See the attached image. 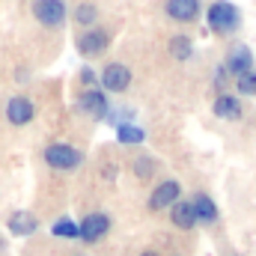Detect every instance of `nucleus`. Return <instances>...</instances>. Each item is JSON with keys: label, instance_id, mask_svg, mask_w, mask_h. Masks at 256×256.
Instances as JSON below:
<instances>
[{"label": "nucleus", "instance_id": "1", "mask_svg": "<svg viewBox=\"0 0 256 256\" xmlns=\"http://www.w3.org/2000/svg\"><path fill=\"white\" fill-rule=\"evenodd\" d=\"M206 21H208V27H212L214 33L230 36V33L238 30V24H242V12H238L236 3H230V0H214V3L206 9Z\"/></svg>", "mask_w": 256, "mask_h": 256}, {"label": "nucleus", "instance_id": "2", "mask_svg": "<svg viewBox=\"0 0 256 256\" xmlns=\"http://www.w3.org/2000/svg\"><path fill=\"white\" fill-rule=\"evenodd\" d=\"M42 158H45V164L51 170H60V173H72V170H78L84 164V152L78 146H72V143H51V146H45Z\"/></svg>", "mask_w": 256, "mask_h": 256}, {"label": "nucleus", "instance_id": "3", "mask_svg": "<svg viewBox=\"0 0 256 256\" xmlns=\"http://www.w3.org/2000/svg\"><path fill=\"white\" fill-rule=\"evenodd\" d=\"M33 18L48 27V30H60L68 18V9H66V0H33Z\"/></svg>", "mask_w": 256, "mask_h": 256}, {"label": "nucleus", "instance_id": "4", "mask_svg": "<svg viewBox=\"0 0 256 256\" xmlns=\"http://www.w3.org/2000/svg\"><path fill=\"white\" fill-rule=\"evenodd\" d=\"M74 48L80 57H102L108 48H110V33L102 30V27H90V30H80L78 39H74Z\"/></svg>", "mask_w": 256, "mask_h": 256}, {"label": "nucleus", "instance_id": "5", "mask_svg": "<svg viewBox=\"0 0 256 256\" xmlns=\"http://www.w3.org/2000/svg\"><path fill=\"white\" fill-rule=\"evenodd\" d=\"M3 116H6L9 126L24 128L36 120V104H33V98H27V96H12V98L6 102V108H3Z\"/></svg>", "mask_w": 256, "mask_h": 256}, {"label": "nucleus", "instance_id": "6", "mask_svg": "<svg viewBox=\"0 0 256 256\" xmlns=\"http://www.w3.org/2000/svg\"><path fill=\"white\" fill-rule=\"evenodd\" d=\"M78 230H80V238H78V242L96 244V242H102V238L110 232V214H108V212H90V214L78 224Z\"/></svg>", "mask_w": 256, "mask_h": 256}, {"label": "nucleus", "instance_id": "7", "mask_svg": "<svg viewBox=\"0 0 256 256\" xmlns=\"http://www.w3.org/2000/svg\"><path fill=\"white\" fill-rule=\"evenodd\" d=\"M98 84H102V90L104 92H126L128 86H131V68L126 63H108L102 68V74H98Z\"/></svg>", "mask_w": 256, "mask_h": 256}, {"label": "nucleus", "instance_id": "8", "mask_svg": "<svg viewBox=\"0 0 256 256\" xmlns=\"http://www.w3.org/2000/svg\"><path fill=\"white\" fill-rule=\"evenodd\" d=\"M78 110L80 114H86V116H92V120H108V114H110V102H108V96H104V90H84L80 96H78Z\"/></svg>", "mask_w": 256, "mask_h": 256}, {"label": "nucleus", "instance_id": "9", "mask_svg": "<svg viewBox=\"0 0 256 256\" xmlns=\"http://www.w3.org/2000/svg\"><path fill=\"white\" fill-rule=\"evenodd\" d=\"M179 200H182V185L176 179H164V182L155 185V191L149 194V208L152 212H164V208H170Z\"/></svg>", "mask_w": 256, "mask_h": 256}, {"label": "nucleus", "instance_id": "10", "mask_svg": "<svg viewBox=\"0 0 256 256\" xmlns=\"http://www.w3.org/2000/svg\"><path fill=\"white\" fill-rule=\"evenodd\" d=\"M224 68H226L232 78H242V74L254 72V54H250V48H248V45H232V48L226 51Z\"/></svg>", "mask_w": 256, "mask_h": 256}, {"label": "nucleus", "instance_id": "11", "mask_svg": "<svg viewBox=\"0 0 256 256\" xmlns=\"http://www.w3.org/2000/svg\"><path fill=\"white\" fill-rule=\"evenodd\" d=\"M6 230H9L15 238H27V236H33V232L39 230V220H36V214L18 208V212H12V214L6 218Z\"/></svg>", "mask_w": 256, "mask_h": 256}, {"label": "nucleus", "instance_id": "12", "mask_svg": "<svg viewBox=\"0 0 256 256\" xmlns=\"http://www.w3.org/2000/svg\"><path fill=\"white\" fill-rule=\"evenodd\" d=\"M170 220H173V226H176V230L191 232L194 226L200 224V220H196V212H194V202H191V200H179V202H173V206H170Z\"/></svg>", "mask_w": 256, "mask_h": 256}, {"label": "nucleus", "instance_id": "13", "mask_svg": "<svg viewBox=\"0 0 256 256\" xmlns=\"http://www.w3.org/2000/svg\"><path fill=\"white\" fill-rule=\"evenodd\" d=\"M212 110H214V116H218V120H226V122L242 120V102H238L236 96H230V92H220V96L214 98Z\"/></svg>", "mask_w": 256, "mask_h": 256}, {"label": "nucleus", "instance_id": "14", "mask_svg": "<svg viewBox=\"0 0 256 256\" xmlns=\"http://www.w3.org/2000/svg\"><path fill=\"white\" fill-rule=\"evenodd\" d=\"M167 15L173 21H182V24H191L200 15V0H167Z\"/></svg>", "mask_w": 256, "mask_h": 256}, {"label": "nucleus", "instance_id": "15", "mask_svg": "<svg viewBox=\"0 0 256 256\" xmlns=\"http://www.w3.org/2000/svg\"><path fill=\"white\" fill-rule=\"evenodd\" d=\"M191 202H194V212H196L200 224H214L218 220V206H214V200L208 194H196Z\"/></svg>", "mask_w": 256, "mask_h": 256}, {"label": "nucleus", "instance_id": "16", "mask_svg": "<svg viewBox=\"0 0 256 256\" xmlns=\"http://www.w3.org/2000/svg\"><path fill=\"white\" fill-rule=\"evenodd\" d=\"M116 140L122 146H140L146 140V131L140 126H134V122H122V126H116Z\"/></svg>", "mask_w": 256, "mask_h": 256}, {"label": "nucleus", "instance_id": "17", "mask_svg": "<svg viewBox=\"0 0 256 256\" xmlns=\"http://www.w3.org/2000/svg\"><path fill=\"white\" fill-rule=\"evenodd\" d=\"M51 236L54 238H66V242H78L80 238V230H78V224L72 218H60V220L51 224Z\"/></svg>", "mask_w": 256, "mask_h": 256}, {"label": "nucleus", "instance_id": "18", "mask_svg": "<svg viewBox=\"0 0 256 256\" xmlns=\"http://www.w3.org/2000/svg\"><path fill=\"white\" fill-rule=\"evenodd\" d=\"M96 21H98V9H96L92 3H80V6H74V24H78V27L90 30V27H96Z\"/></svg>", "mask_w": 256, "mask_h": 256}, {"label": "nucleus", "instance_id": "19", "mask_svg": "<svg viewBox=\"0 0 256 256\" xmlns=\"http://www.w3.org/2000/svg\"><path fill=\"white\" fill-rule=\"evenodd\" d=\"M170 54H173L176 60H188L194 54V42L188 36H173V39H170Z\"/></svg>", "mask_w": 256, "mask_h": 256}, {"label": "nucleus", "instance_id": "20", "mask_svg": "<svg viewBox=\"0 0 256 256\" xmlns=\"http://www.w3.org/2000/svg\"><path fill=\"white\" fill-rule=\"evenodd\" d=\"M134 176L140 179V182H146V179H152V173H155V161L149 158V155H140V158H134Z\"/></svg>", "mask_w": 256, "mask_h": 256}, {"label": "nucleus", "instance_id": "21", "mask_svg": "<svg viewBox=\"0 0 256 256\" xmlns=\"http://www.w3.org/2000/svg\"><path fill=\"white\" fill-rule=\"evenodd\" d=\"M236 90H238V96H256V72L236 78Z\"/></svg>", "mask_w": 256, "mask_h": 256}, {"label": "nucleus", "instance_id": "22", "mask_svg": "<svg viewBox=\"0 0 256 256\" xmlns=\"http://www.w3.org/2000/svg\"><path fill=\"white\" fill-rule=\"evenodd\" d=\"M78 78H80V84H84V86H86V90H92V86H96V84H98V74H96V72H92V68H90V66H84V68H80V74H78Z\"/></svg>", "mask_w": 256, "mask_h": 256}, {"label": "nucleus", "instance_id": "23", "mask_svg": "<svg viewBox=\"0 0 256 256\" xmlns=\"http://www.w3.org/2000/svg\"><path fill=\"white\" fill-rule=\"evenodd\" d=\"M224 84H226V68H218V74H214V86L224 90Z\"/></svg>", "mask_w": 256, "mask_h": 256}, {"label": "nucleus", "instance_id": "24", "mask_svg": "<svg viewBox=\"0 0 256 256\" xmlns=\"http://www.w3.org/2000/svg\"><path fill=\"white\" fill-rule=\"evenodd\" d=\"M140 256H161V254H155V250H143Z\"/></svg>", "mask_w": 256, "mask_h": 256}, {"label": "nucleus", "instance_id": "25", "mask_svg": "<svg viewBox=\"0 0 256 256\" xmlns=\"http://www.w3.org/2000/svg\"><path fill=\"white\" fill-rule=\"evenodd\" d=\"M0 250H6V238L3 236H0Z\"/></svg>", "mask_w": 256, "mask_h": 256}, {"label": "nucleus", "instance_id": "26", "mask_svg": "<svg viewBox=\"0 0 256 256\" xmlns=\"http://www.w3.org/2000/svg\"><path fill=\"white\" fill-rule=\"evenodd\" d=\"M74 256H86V254H74Z\"/></svg>", "mask_w": 256, "mask_h": 256}]
</instances>
